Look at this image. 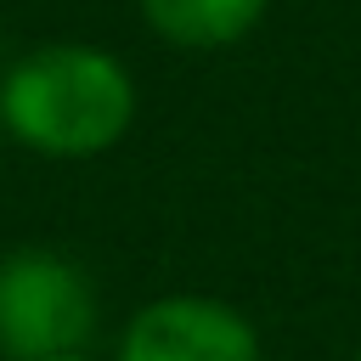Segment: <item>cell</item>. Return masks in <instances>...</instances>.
<instances>
[{"instance_id": "7a4b0ae2", "label": "cell", "mask_w": 361, "mask_h": 361, "mask_svg": "<svg viewBox=\"0 0 361 361\" xmlns=\"http://www.w3.org/2000/svg\"><path fill=\"white\" fill-rule=\"evenodd\" d=\"M96 333V293L85 271L51 248H17L0 259V355L68 361Z\"/></svg>"}, {"instance_id": "52a82bcc", "label": "cell", "mask_w": 361, "mask_h": 361, "mask_svg": "<svg viewBox=\"0 0 361 361\" xmlns=\"http://www.w3.org/2000/svg\"><path fill=\"white\" fill-rule=\"evenodd\" d=\"M355 361H361V355H355Z\"/></svg>"}, {"instance_id": "3957f363", "label": "cell", "mask_w": 361, "mask_h": 361, "mask_svg": "<svg viewBox=\"0 0 361 361\" xmlns=\"http://www.w3.org/2000/svg\"><path fill=\"white\" fill-rule=\"evenodd\" d=\"M118 361H259V333L226 299L169 293L135 310L118 338Z\"/></svg>"}, {"instance_id": "5b68a950", "label": "cell", "mask_w": 361, "mask_h": 361, "mask_svg": "<svg viewBox=\"0 0 361 361\" xmlns=\"http://www.w3.org/2000/svg\"><path fill=\"white\" fill-rule=\"evenodd\" d=\"M0 141H6V118H0Z\"/></svg>"}, {"instance_id": "6da1fadb", "label": "cell", "mask_w": 361, "mask_h": 361, "mask_svg": "<svg viewBox=\"0 0 361 361\" xmlns=\"http://www.w3.org/2000/svg\"><path fill=\"white\" fill-rule=\"evenodd\" d=\"M6 135L45 158H96L135 124V79L113 51L56 39L0 79Z\"/></svg>"}, {"instance_id": "8992f818", "label": "cell", "mask_w": 361, "mask_h": 361, "mask_svg": "<svg viewBox=\"0 0 361 361\" xmlns=\"http://www.w3.org/2000/svg\"><path fill=\"white\" fill-rule=\"evenodd\" d=\"M68 361H85V355H68Z\"/></svg>"}, {"instance_id": "277c9868", "label": "cell", "mask_w": 361, "mask_h": 361, "mask_svg": "<svg viewBox=\"0 0 361 361\" xmlns=\"http://www.w3.org/2000/svg\"><path fill=\"white\" fill-rule=\"evenodd\" d=\"M271 0H141V17L158 39L180 51H220L259 28Z\"/></svg>"}]
</instances>
